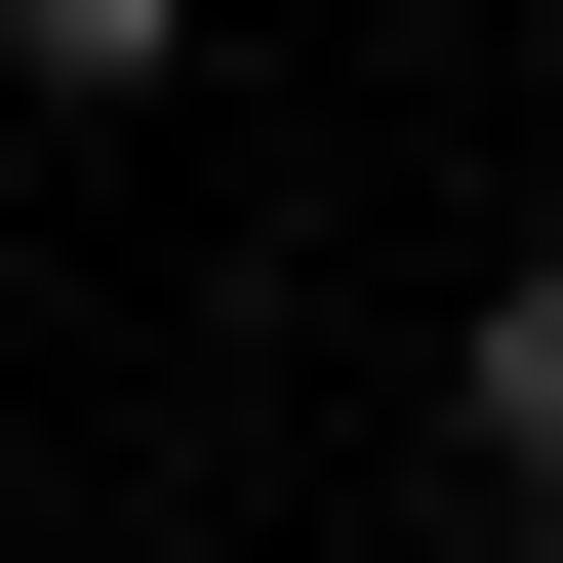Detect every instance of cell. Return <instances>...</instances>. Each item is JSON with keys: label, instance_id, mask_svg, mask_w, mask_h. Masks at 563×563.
<instances>
[{"label": "cell", "instance_id": "obj_1", "mask_svg": "<svg viewBox=\"0 0 563 563\" xmlns=\"http://www.w3.org/2000/svg\"><path fill=\"white\" fill-rule=\"evenodd\" d=\"M443 443H483V523H563V242H523V282L443 322Z\"/></svg>", "mask_w": 563, "mask_h": 563}]
</instances>
